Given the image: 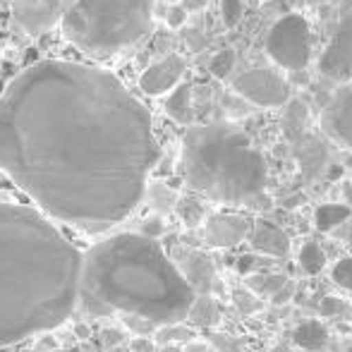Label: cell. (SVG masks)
I'll use <instances>...</instances> for the list:
<instances>
[{
  "label": "cell",
  "mask_w": 352,
  "mask_h": 352,
  "mask_svg": "<svg viewBox=\"0 0 352 352\" xmlns=\"http://www.w3.org/2000/svg\"><path fill=\"white\" fill-rule=\"evenodd\" d=\"M158 158L151 113L103 67L43 60L0 94V170L43 213L82 232L125 221Z\"/></svg>",
  "instance_id": "cell-1"
},
{
  "label": "cell",
  "mask_w": 352,
  "mask_h": 352,
  "mask_svg": "<svg viewBox=\"0 0 352 352\" xmlns=\"http://www.w3.org/2000/svg\"><path fill=\"white\" fill-rule=\"evenodd\" d=\"M84 254L48 213L0 201V345L58 329L82 292Z\"/></svg>",
  "instance_id": "cell-2"
},
{
  "label": "cell",
  "mask_w": 352,
  "mask_h": 352,
  "mask_svg": "<svg viewBox=\"0 0 352 352\" xmlns=\"http://www.w3.org/2000/svg\"><path fill=\"white\" fill-rule=\"evenodd\" d=\"M82 287L116 311L158 326L187 319L197 300V290L173 256L144 232H120L91 247L84 254Z\"/></svg>",
  "instance_id": "cell-3"
},
{
  "label": "cell",
  "mask_w": 352,
  "mask_h": 352,
  "mask_svg": "<svg viewBox=\"0 0 352 352\" xmlns=\"http://www.w3.org/2000/svg\"><path fill=\"white\" fill-rule=\"evenodd\" d=\"M180 163L187 185L211 201L254 206L264 197L266 158L235 122L187 127Z\"/></svg>",
  "instance_id": "cell-4"
},
{
  "label": "cell",
  "mask_w": 352,
  "mask_h": 352,
  "mask_svg": "<svg viewBox=\"0 0 352 352\" xmlns=\"http://www.w3.org/2000/svg\"><path fill=\"white\" fill-rule=\"evenodd\" d=\"M153 27V0H74L63 34L77 51L94 58L135 46Z\"/></svg>",
  "instance_id": "cell-5"
},
{
  "label": "cell",
  "mask_w": 352,
  "mask_h": 352,
  "mask_svg": "<svg viewBox=\"0 0 352 352\" xmlns=\"http://www.w3.org/2000/svg\"><path fill=\"white\" fill-rule=\"evenodd\" d=\"M266 56L283 70L300 72L309 65L311 34L302 14H283L266 34Z\"/></svg>",
  "instance_id": "cell-6"
},
{
  "label": "cell",
  "mask_w": 352,
  "mask_h": 352,
  "mask_svg": "<svg viewBox=\"0 0 352 352\" xmlns=\"http://www.w3.org/2000/svg\"><path fill=\"white\" fill-rule=\"evenodd\" d=\"M232 91L259 108H278L290 98V84L271 67H254L232 79Z\"/></svg>",
  "instance_id": "cell-7"
},
{
  "label": "cell",
  "mask_w": 352,
  "mask_h": 352,
  "mask_svg": "<svg viewBox=\"0 0 352 352\" xmlns=\"http://www.w3.org/2000/svg\"><path fill=\"white\" fill-rule=\"evenodd\" d=\"M74 0H12L14 24L29 36H38L63 24Z\"/></svg>",
  "instance_id": "cell-8"
},
{
  "label": "cell",
  "mask_w": 352,
  "mask_h": 352,
  "mask_svg": "<svg viewBox=\"0 0 352 352\" xmlns=\"http://www.w3.org/2000/svg\"><path fill=\"white\" fill-rule=\"evenodd\" d=\"M319 72L336 82L352 79V10L340 19L329 46L319 58Z\"/></svg>",
  "instance_id": "cell-9"
},
{
  "label": "cell",
  "mask_w": 352,
  "mask_h": 352,
  "mask_svg": "<svg viewBox=\"0 0 352 352\" xmlns=\"http://www.w3.org/2000/svg\"><path fill=\"white\" fill-rule=\"evenodd\" d=\"M321 130L333 144L352 151V87H343L333 94L321 111Z\"/></svg>",
  "instance_id": "cell-10"
},
{
  "label": "cell",
  "mask_w": 352,
  "mask_h": 352,
  "mask_svg": "<svg viewBox=\"0 0 352 352\" xmlns=\"http://www.w3.org/2000/svg\"><path fill=\"white\" fill-rule=\"evenodd\" d=\"M250 221L245 216H235V213H213L204 223V240L211 247L218 250H228V247L240 245L242 240L250 237Z\"/></svg>",
  "instance_id": "cell-11"
},
{
  "label": "cell",
  "mask_w": 352,
  "mask_h": 352,
  "mask_svg": "<svg viewBox=\"0 0 352 352\" xmlns=\"http://www.w3.org/2000/svg\"><path fill=\"white\" fill-rule=\"evenodd\" d=\"M182 74H185V60L180 56H168L142 72L140 87L146 96H163L182 82Z\"/></svg>",
  "instance_id": "cell-12"
},
{
  "label": "cell",
  "mask_w": 352,
  "mask_h": 352,
  "mask_svg": "<svg viewBox=\"0 0 352 352\" xmlns=\"http://www.w3.org/2000/svg\"><path fill=\"white\" fill-rule=\"evenodd\" d=\"M173 261L177 264V269L182 271L190 285L197 292H209L216 280V269H213V261L204 252L190 250V247H175L173 250Z\"/></svg>",
  "instance_id": "cell-13"
},
{
  "label": "cell",
  "mask_w": 352,
  "mask_h": 352,
  "mask_svg": "<svg viewBox=\"0 0 352 352\" xmlns=\"http://www.w3.org/2000/svg\"><path fill=\"white\" fill-rule=\"evenodd\" d=\"M250 242L256 252L266 256H287V252H290V237L285 235V230H280L278 226L269 221H256L252 226Z\"/></svg>",
  "instance_id": "cell-14"
},
{
  "label": "cell",
  "mask_w": 352,
  "mask_h": 352,
  "mask_svg": "<svg viewBox=\"0 0 352 352\" xmlns=\"http://www.w3.org/2000/svg\"><path fill=\"white\" fill-rule=\"evenodd\" d=\"M292 340H295L297 348H302L305 352H321L329 345V331H326V326L321 321L311 319L297 326L295 333H292Z\"/></svg>",
  "instance_id": "cell-15"
},
{
  "label": "cell",
  "mask_w": 352,
  "mask_h": 352,
  "mask_svg": "<svg viewBox=\"0 0 352 352\" xmlns=\"http://www.w3.org/2000/svg\"><path fill=\"white\" fill-rule=\"evenodd\" d=\"M166 113L180 125H190L195 111H192V87L190 84H177L166 98Z\"/></svg>",
  "instance_id": "cell-16"
},
{
  "label": "cell",
  "mask_w": 352,
  "mask_h": 352,
  "mask_svg": "<svg viewBox=\"0 0 352 352\" xmlns=\"http://www.w3.org/2000/svg\"><path fill=\"white\" fill-rule=\"evenodd\" d=\"M352 218V209L348 204H321L314 213V223L321 232H333Z\"/></svg>",
  "instance_id": "cell-17"
},
{
  "label": "cell",
  "mask_w": 352,
  "mask_h": 352,
  "mask_svg": "<svg viewBox=\"0 0 352 352\" xmlns=\"http://www.w3.org/2000/svg\"><path fill=\"white\" fill-rule=\"evenodd\" d=\"M218 316H221V311H218L216 300H213L209 292H201V295H197V300H195V305H192L187 319H190L195 326L209 329V326L218 324Z\"/></svg>",
  "instance_id": "cell-18"
},
{
  "label": "cell",
  "mask_w": 352,
  "mask_h": 352,
  "mask_svg": "<svg viewBox=\"0 0 352 352\" xmlns=\"http://www.w3.org/2000/svg\"><path fill=\"white\" fill-rule=\"evenodd\" d=\"M297 261H300V269L305 271L307 276H316L326 269V254H324V250H321L319 242H314V240L302 245Z\"/></svg>",
  "instance_id": "cell-19"
},
{
  "label": "cell",
  "mask_w": 352,
  "mask_h": 352,
  "mask_svg": "<svg viewBox=\"0 0 352 352\" xmlns=\"http://www.w3.org/2000/svg\"><path fill=\"white\" fill-rule=\"evenodd\" d=\"M283 287H287L285 276H252L250 278V290L254 295H264V297H276Z\"/></svg>",
  "instance_id": "cell-20"
},
{
  "label": "cell",
  "mask_w": 352,
  "mask_h": 352,
  "mask_svg": "<svg viewBox=\"0 0 352 352\" xmlns=\"http://www.w3.org/2000/svg\"><path fill=\"white\" fill-rule=\"evenodd\" d=\"M156 340L161 345H170V343H190L192 338H195V331L187 329V326H180V321L177 324H163L156 329Z\"/></svg>",
  "instance_id": "cell-21"
},
{
  "label": "cell",
  "mask_w": 352,
  "mask_h": 352,
  "mask_svg": "<svg viewBox=\"0 0 352 352\" xmlns=\"http://www.w3.org/2000/svg\"><path fill=\"white\" fill-rule=\"evenodd\" d=\"M146 195H148V201H151V206L156 211L166 213L170 211L173 206H177V197L173 190H168L166 185H161V182H153V185L146 187Z\"/></svg>",
  "instance_id": "cell-22"
},
{
  "label": "cell",
  "mask_w": 352,
  "mask_h": 352,
  "mask_svg": "<svg viewBox=\"0 0 352 352\" xmlns=\"http://www.w3.org/2000/svg\"><path fill=\"white\" fill-rule=\"evenodd\" d=\"M177 213H180V218L187 226H197V223H201V218H204L201 204L197 199H192V197H185V199L177 201Z\"/></svg>",
  "instance_id": "cell-23"
},
{
  "label": "cell",
  "mask_w": 352,
  "mask_h": 352,
  "mask_svg": "<svg viewBox=\"0 0 352 352\" xmlns=\"http://www.w3.org/2000/svg\"><path fill=\"white\" fill-rule=\"evenodd\" d=\"M79 300H82L84 309H87L89 314H94V316H108V314H113V311H116L113 307H108L101 297H96L94 292L84 290V287H82V292H79Z\"/></svg>",
  "instance_id": "cell-24"
},
{
  "label": "cell",
  "mask_w": 352,
  "mask_h": 352,
  "mask_svg": "<svg viewBox=\"0 0 352 352\" xmlns=\"http://www.w3.org/2000/svg\"><path fill=\"white\" fill-rule=\"evenodd\" d=\"M232 67H235V53L232 51H221L216 58L211 60V72L216 74L218 79L230 77Z\"/></svg>",
  "instance_id": "cell-25"
},
{
  "label": "cell",
  "mask_w": 352,
  "mask_h": 352,
  "mask_svg": "<svg viewBox=\"0 0 352 352\" xmlns=\"http://www.w3.org/2000/svg\"><path fill=\"white\" fill-rule=\"evenodd\" d=\"M331 274H333L336 285H340L343 290L352 292V256H343V259L333 266Z\"/></svg>",
  "instance_id": "cell-26"
},
{
  "label": "cell",
  "mask_w": 352,
  "mask_h": 352,
  "mask_svg": "<svg viewBox=\"0 0 352 352\" xmlns=\"http://www.w3.org/2000/svg\"><path fill=\"white\" fill-rule=\"evenodd\" d=\"M122 321H125L127 329L135 331L137 336H151V333H156V329H158V324H153L151 319H144V316H137V314H125Z\"/></svg>",
  "instance_id": "cell-27"
},
{
  "label": "cell",
  "mask_w": 352,
  "mask_h": 352,
  "mask_svg": "<svg viewBox=\"0 0 352 352\" xmlns=\"http://www.w3.org/2000/svg\"><path fill=\"white\" fill-rule=\"evenodd\" d=\"M221 12L228 27H232V24L240 22V17H242V0H223Z\"/></svg>",
  "instance_id": "cell-28"
},
{
  "label": "cell",
  "mask_w": 352,
  "mask_h": 352,
  "mask_svg": "<svg viewBox=\"0 0 352 352\" xmlns=\"http://www.w3.org/2000/svg\"><path fill=\"white\" fill-rule=\"evenodd\" d=\"M125 338H127V336L122 333L120 329H103L101 331V343H103V348H106V350L120 348V345L125 343Z\"/></svg>",
  "instance_id": "cell-29"
},
{
  "label": "cell",
  "mask_w": 352,
  "mask_h": 352,
  "mask_svg": "<svg viewBox=\"0 0 352 352\" xmlns=\"http://www.w3.org/2000/svg\"><path fill=\"white\" fill-rule=\"evenodd\" d=\"M166 22H168V27H173V29H180L182 24L187 22V10L182 8V3L180 5H173V8H168Z\"/></svg>",
  "instance_id": "cell-30"
},
{
  "label": "cell",
  "mask_w": 352,
  "mask_h": 352,
  "mask_svg": "<svg viewBox=\"0 0 352 352\" xmlns=\"http://www.w3.org/2000/svg\"><path fill=\"white\" fill-rule=\"evenodd\" d=\"M345 309H348V305H345L343 300H338V297H326V300L321 302V314L324 316H338V314H343Z\"/></svg>",
  "instance_id": "cell-31"
},
{
  "label": "cell",
  "mask_w": 352,
  "mask_h": 352,
  "mask_svg": "<svg viewBox=\"0 0 352 352\" xmlns=\"http://www.w3.org/2000/svg\"><path fill=\"white\" fill-rule=\"evenodd\" d=\"M142 232H144V235L156 237V240H158V237L166 232V226H163V221L158 216L156 218H146V221L142 223Z\"/></svg>",
  "instance_id": "cell-32"
},
{
  "label": "cell",
  "mask_w": 352,
  "mask_h": 352,
  "mask_svg": "<svg viewBox=\"0 0 352 352\" xmlns=\"http://www.w3.org/2000/svg\"><path fill=\"white\" fill-rule=\"evenodd\" d=\"M130 352H156V343L148 336H137L130 340Z\"/></svg>",
  "instance_id": "cell-33"
},
{
  "label": "cell",
  "mask_w": 352,
  "mask_h": 352,
  "mask_svg": "<svg viewBox=\"0 0 352 352\" xmlns=\"http://www.w3.org/2000/svg\"><path fill=\"white\" fill-rule=\"evenodd\" d=\"M185 352H216V350H213V345H209V343H197V340H190Z\"/></svg>",
  "instance_id": "cell-34"
},
{
  "label": "cell",
  "mask_w": 352,
  "mask_h": 352,
  "mask_svg": "<svg viewBox=\"0 0 352 352\" xmlns=\"http://www.w3.org/2000/svg\"><path fill=\"white\" fill-rule=\"evenodd\" d=\"M206 0H182V8L187 10V12H197V10H204Z\"/></svg>",
  "instance_id": "cell-35"
},
{
  "label": "cell",
  "mask_w": 352,
  "mask_h": 352,
  "mask_svg": "<svg viewBox=\"0 0 352 352\" xmlns=\"http://www.w3.org/2000/svg\"><path fill=\"white\" fill-rule=\"evenodd\" d=\"M74 336H77V338H91V329H89L87 324H77L74 326Z\"/></svg>",
  "instance_id": "cell-36"
},
{
  "label": "cell",
  "mask_w": 352,
  "mask_h": 352,
  "mask_svg": "<svg viewBox=\"0 0 352 352\" xmlns=\"http://www.w3.org/2000/svg\"><path fill=\"white\" fill-rule=\"evenodd\" d=\"M161 352H185V350H180L175 343H170V345H163V350Z\"/></svg>",
  "instance_id": "cell-37"
},
{
  "label": "cell",
  "mask_w": 352,
  "mask_h": 352,
  "mask_svg": "<svg viewBox=\"0 0 352 352\" xmlns=\"http://www.w3.org/2000/svg\"><path fill=\"white\" fill-rule=\"evenodd\" d=\"M348 352H352V348H350V350H348Z\"/></svg>",
  "instance_id": "cell-38"
}]
</instances>
